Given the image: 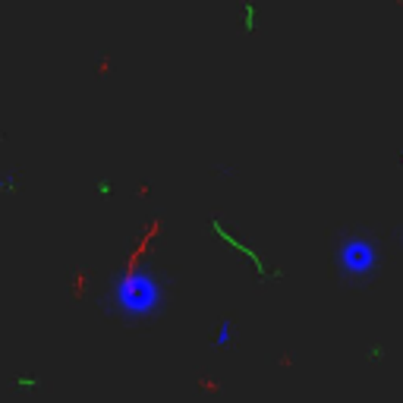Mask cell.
I'll return each instance as SVG.
<instances>
[{"instance_id":"5","label":"cell","mask_w":403,"mask_h":403,"mask_svg":"<svg viewBox=\"0 0 403 403\" xmlns=\"http://www.w3.org/2000/svg\"><path fill=\"white\" fill-rule=\"evenodd\" d=\"M397 239H400V243H403V230H397Z\"/></svg>"},{"instance_id":"2","label":"cell","mask_w":403,"mask_h":403,"mask_svg":"<svg viewBox=\"0 0 403 403\" xmlns=\"http://www.w3.org/2000/svg\"><path fill=\"white\" fill-rule=\"evenodd\" d=\"M384 262L381 243L362 230H344L334 243V268L340 283L346 287H365L378 277Z\"/></svg>"},{"instance_id":"3","label":"cell","mask_w":403,"mask_h":403,"mask_svg":"<svg viewBox=\"0 0 403 403\" xmlns=\"http://www.w3.org/2000/svg\"><path fill=\"white\" fill-rule=\"evenodd\" d=\"M233 340H236V325H233V318H220L218 331H214V337H211V346L214 350H230Z\"/></svg>"},{"instance_id":"1","label":"cell","mask_w":403,"mask_h":403,"mask_svg":"<svg viewBox=\"0 0 403 403\" xmlns=\"http://www.w3.org/2000/svg\"><path fill=\"white\" fill-rule=\"evenodd\" d=\"M170 299V283L155 264H126L111 274L101 309L123 325H148L161 318Z\"/></svg>"},{"instance_id":"4","label":"cell","mask_w":403,"mask_h":403,"mask_svg":"<svg viewBox=\"0 0 403 403\" xmlns=\"http://www.w3.org/2000/svg\"><path fill=\"white\" fill-rule=\"evenodd\" d=\"M13 186H16V180H13V174H0V192H10Z\"/></svg>"}]
</instances>
